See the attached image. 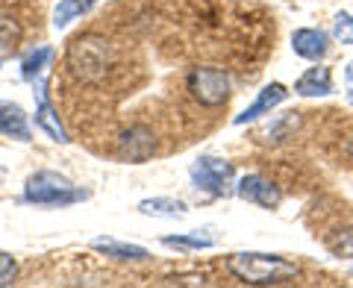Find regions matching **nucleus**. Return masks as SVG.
Wrapping results in <instances>:
<instances>
[{
    "mask_svg": "<svg viewBox=\"0 0 353 288\" xmlns=\"http://www.w3.org/2000/svg\"><path fill=\"white\" fill-rule=\"evenodd\" d=\"M36 127L44 130L53 141L65 144L68 141V136H65V127L59 124V115L53 112V106L48 103V97H44V92H39V106H36Z\"/></svg>",
    "mask_w": 353,
    "mask_h": 288,
    "instance_id": "13",
    "label": "nucleus"
},
{
    "mask_svg": "<svg viewBox=\"0 0 353 288\" xmlns=\"http://www.w3.org/2000/svg\"><path fill=\"white\" fill-rule=\"evenodd\" d=\"M21 39V27L15 18H0V53L15 50V44Z\"/></svg>",
    "mask_w": 353,
    "mask_h": 288,
    "instance_id": "18",
    "label": "nucleus"
},
{
    "mask_svg": "<svg viewBox=\"0 0 353 288\" xmlns=\"http://www.w3.org/2000/svg\"><path fill=\"white\" fill-rule=\"evenodd\" d=\"M227 271L245 285H280L297 276V265L274 253H233Z\"/></svg>",
    "mask_w": 353,
    "mask_h": 288,
    "instance_id": "2",
    "label": "nucleus"
},
{
    "mask_svg": "<svg viewBox=\"0 0 353 288\" xmlns=\"http://www.w3.org/2000/svg\"><path fill=\"white\" fill-rule=\"evenodd\" d=\"M162 245L165 247H176V250H206V247H212L215 241L201 236V232H194V236H165Z\"/></svg>",
    "mask_w": 353,
    "mask_h": 288,
    "instance_id": "17",
    "label": "nucleus"
},
{
    "mask_svg": "<svg viewBox=\"0 0 353 288\" xmlns=\"http://www.w3.org/2000/svg\"><path fill=\"white\" fill-rule=\"evenodd\" d=\"M88 192L77 188L57 171H39L24 183V200L36 206H71L85 200Z\"/></svg>",
    "mask_w": 353,
    "mask_h": 288,
    "instance_id": "3",
    "label": "nucleus"
},
{
    "mask_svg": "<svg viewBox=\"0 0 353 288\" xmlns=\"http://www.w3.org/2000/svg\"><path fill=\"white\" fill-rule=\"evenodd\" d=\"M65 62H68L71 74L85 85H101L115 71V50L103 36L85 32V36L71 39L68 50H65Z\"/></svg>",
    "mask_w": 353,
    "mask_h": 288,
    "instance_id": "1",
    "label": "nucleus"
},
{
    "mask_svg": "<svg viewBox=\"0 0 353 288\" xmlns=\"http://www.w3.org/2000/svg\"><path fill=\"white\" fill-rule=\"evenodd\" d=\"M139 212L150 218H180L185 215V203L176 197H148L139 203Z\"/></svg>",
    "mask_w": 353,
    "mask_h": 288,
    "instance_id": "14",
    "label": "nucleus"
},
{
    "mask_svg": "<svg viewBox=\"0 0 353 288\" xmlns=\"http://www.w3.org/2000/svg\"><path fill=\"white\" fill-rule=\"evenodd\" d=\"M50 59H53V48H36V50H30L27 59L21 62V76H24L27 83H36L39 76H41V71L50 65Z\"/></svg>",
    "mask_w": 353,
    "mask_h": 288,
    "instance_id": "16",
    "label": "nucleus"
},
{
    "mask_svg": "<svg viewBox=\"0 0 353 288\" xmlns=\"http://www.w3.org/2000/svg\"><path fill=\"white\" fill-rule=\"evenodd\" d=\"M236 194L248 203H256L262 209H277L283 203V192L262 174H248L236 183Z\"/></svg>",
    "mask_w": 353,
    "mask_h": 288,
    "instance_id": "7",
    "label": "nucleus"
},
{
    "mask_svg": "<svg viewBox=\"0 0 353 288\" xmlns=\"http://www.w3.org/2000/svg\"><path fill=\"white\" fill-rule=\"evenodd\" d=\"M292 48L301 59H309V62H318L327 56L330 50V36L324 30H315V27H301L294 30L292 36Z\"/></svg>",
    "mask_w": 353,
    "mask_h": 288,
    "instance_id": "8",
    "label": "nucleus"
},
{
    "mask_svg": "<svg viewBox=\"0 0 353 288\" xmlns=\"http://www.w3.org/2000/svg\"><path fill=\"white\" fill-rule=\"evenodd\" d=\"M345 83H347V94H350V103H353V62H350V68L345 74Z\"/></svg>",
    "mask_w": 353,
    "mask_h": 288,
    "instance_id": "23",
    "label": "nucleus"
},
{
    "mask_svg": "<svg viewBox=\"0 0 353 288\" xmlns=\"http://www.w3.org/2000/svg\"><path fill=\"white\" fill-rule=\"evenodd\" d=\"M153 150H157V136H153V130L145 124H132L130 130L121 132V138H118V156L124 162L141 165L153 156Z\"/></svg>",
    "mask_w": 353,
    "mask_h": 288,
    "instance_id": "6",
    "label": "nucleus"
},
{
    "mask_svg": "<svg viewBox=\"0 0 353 288\" xmlns=\"http://www.w3.org/2000/svg\"><path fill=\"white\" fill-rule=\"evenodd\" d=\"M92 247L103 256H112V259H121V262H145L150 259V253L139 245H127V241H115V238H94Z\"/></svg>",
    "mask_w": 353,
    "mask_h": 288,
    "instance_id": "12",
    "label": "nucleus"
},
{
    "mask_svg": "<svg viewBox=\"0 0 353 288\" xmlns=\"http://www.w3.org/2000/svg\"><path fill=\"white\" fill-rule=\"evenodd\" d=\"M97 3H101V0H59V3H57V12H53V27H57V30L68 27L74 18L92 12Z\"/></svg>",
    "mask_w": 353,
    "mask_h": 288,
    "instance_id": "15",
    "label": "nucleus"
},
{
    "mask_svg": "<svg viewBox=\"0 0 353 288\" xmlns=\"http://www.w3.org/2000/svg\"><path fill=\"white\" fill-rule=\"evenodd\" d=\"M18 276V262L12 259V253H3L0 250V288L3 285H12Z\"/></svg>",
    "mask_w": 353,
    "mask_h": 288,
    "instance_id": "22",
    "label": "nucleus"
},
{
    "mask_svg": "<svg viewBox=\"0 0 353 288\" xmlns=\"http://www.w3.org/2000/svg\"><path fill=\"white\" fill-rule=\"evenodd\" d=\"M185 88L201 106L206 109H218L230 101L233 94V80L224 68H212V65H201V68H192Z\"/></svg>",
    "mask_w": 353,
    "mask_h": 288,
    "instance_id": "4",
    "label": "nucleus"
},
{
    "mask_svg": "<svg viewBox=\"0 0 353 288\" xmlns=\"http://www.w3.org/2000/svg\"><path fill=\"white\" fill-rule=\"evenodd\" d=\"M192 183L197 192H206L212 197H230L236 194V168L227 159L201 156L192 165Z\"/></svg>",
    "mask_w": 353,
    "mask_h": 288,
    "instance_id": "5",
    "label": "nucleus"
},
{
    "mask_svg": "<svg viewBox=\"0 0 353 288\" xmlns=\"http://www.w3.org/2000/svg\"><path fill=\"white\" fill-rule=\"evenodd\" d=\"M285 97H289V92H285V85H283V83L265 85L262 92H259L256 101H253L241 115H236V124H248V121H256V118H262V115H271L274 109H277V106L285 101Z\"/></svg>",
    "mask_w": 353,
    "mask_h": 288,
    "instance_id": "9",
    "label": "nucleus"
},
{
    "mask_svg": "<svg viewBox=\"0 0 353 288\" xmlns=\"http://www.w3.org/2000/svg\"><path fill=\"white\" fill-rule=\"evenodd\" d=\"M327 245H330V250H333L336 256H353V229H345V232L330 236Z\"/></svg>",
    "mask_w": 353,
    "mask_h": 288,
    "instance_id": "20",
    "label": "nucleus"
},
{
    "mask_svg": "<svg viewBox=\"0 0 353 288\" xmlns=\"http://www.w3.org/2000/svg\"><path fill=\"white\" fill-rule=\"evenodd\" d=\"M0 132L9 138H18V141H30V136H32L30 121H27V112L18 103L0 101Z\"/></svg>",
    "mask_w": 353,
    "mask_h": 288,
    "instance_id": "11",
    "label": "nucleus"
},
{
    "mask_svg": "<svg viewBox=\"0 0 353 288\" xmlns=\"http://www.w3.org/2000/svg\"><path fill=\"white\" fill-rule=\"evenodd\" d=\"M297 127V112H289V115H280L274 124L265 130V136H271V141H283L289 138V132Z\"/></svg>",
    "mask_w": 353,
    "mask_h": 288,
    "instance_id": "19",
    "label": "nucleus"
},
{
    "mask_svg": "<svg viewBox=\"0 0 353 288\" xmlns=\"http://www.w3.org/2000/svg\"><path fill=\"white\" fill-rule=\"evenodd\" d=\"M333 92V71L324 68V65H315V68L303 71L294 83V94L301 97H321Z\"/></svg>",
    "mask_w": 353,
    "mask_h": 288,
    "instance_id": "10",
    "label": "nucleus"
},
{
    "mask_svg": "<svg viewBox=\"0 0 353 288\" xmlns=\"http://www.w3.org/2000/svg\"><path fill=\"white\" fill-rule=\"evenodd\" d=\"M333 36H336L341 44H353V15H347V12H339V15H336Z\"/></svg>",
    "mask_w": 353,
    "mask_h": 288,
    "instance_id": "21",
    "label": "nucleus"
},
{
    "mask_svg": "<svg viewBox=\"0 0 353 288\" xmlns=\"http://www.w3.org/2000/svg\"><path fill=\"white\" fill-rule=\"evenodd\" d=\"M347 153H350V159H353V138H350V144H347Z\"/></svg>",
    "mask_w": 353,
    "mask_h": 288,
    "instance_id": "24",
    "label": "nucleus"
}]
</instances>
